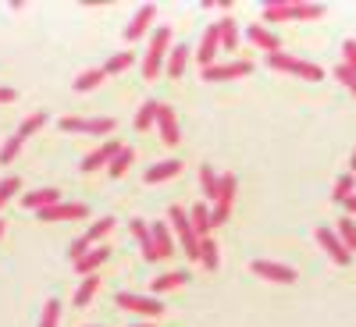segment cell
<instances>
[{
	"mask_svg": "<svg viewBox=\"0 0 356 327\" xmlns=\"http://www.w3.org/2000/svg\"><path fill=\"white\" fill-rule=\"evenodd\" d=\"M267 65L275 72H289V75H300V78H310V82H321L324 78V68L321 65H310V61H300V57L292 53H267Z\"/></svg>",
	"mask_w": 356,
	"mask_h": 327,
	"instance_id": "1",
	"label": "cell"
},
{
	"mask_svg": "<svg viewBox=\"0 0 356 327\" xmlns=\"http://www.w3.org/2000/svg\"><path fill=\"white\" fill-rule=\"evenodd\" d=\"M168 47H171V28H168V25H161L157 33H154L150 50H146V57H143V78H157V75H161Z\"/></svg>",
	"mask_w": 356,
	"mask_h": 327,
	"instance_id": "2",
	"label": "cell"
},
{
	"mask_svg": "<svg viewBox=\"0 0 356 327\" xmlns=\"http://www.w3.org/2000/svg\"><path fill=\"white\" fill-rule=\"evenodd\" d=\"M168 217H171V224H175V231H178V239H182V249H186V256H189V260H200V239H196V231H193V221H189V214L182 210V206H171V210H168Z\"/></svg>",
	"mask_w": 356,
	"mask_h": 327,
	"instance_id": "3",
	"label": "cell"
},
{
	"mask_svg": "<svg viewBox=\"0 0 356 327\" xmlns=\"http://www.w3.org/2000/svg\"><path fill=\"white\" fill-rule=\"evenodd\" d=\"M61 132L107 135V132H114V117H61Z\"/></svg>",
	"mask_w": 356,
	"mask_h": 327,
	"instance_id": "4",
	"label": "cell"
},
{
	"mask_svg": "<svg viewBox=\"0 0 356 327\" xmlns=\"http://www.w3.org/2000/svg\"><path fill=\"white\" fill-rule=\"evenodd\" d=\"M232 203H235V174H221V189H218V199H214V210H211V224H225L228 214H232Z\"/></svg>",
	"mask_w": 356,
	"mask_h": 327,
	"instance_id": "5",
	"label": "cell"
},
{
	"mask_svg": "<svg viewBox=\"0 0 356 327\" xmlns=\"http://www.w3.org/2000/svg\"><path fill=\"white\" fill-rule=\"evenodd\" d=\"M122 310H132V313H143V317H161L164 313V306L154 299V295H132V292H122L114 299Z\"/></svg>",
	"mask_w": 356,
	"mask_h": 327,
	"instance_id": "6",
	"label": "cell"
},
{
	"mask_svg": "<svg viewBox=\"0 0 356 327\" xmlns=\"http://www.w3.org/2000/svg\"><path fill=\"white\" fill-rule=\"evenodd\" d=\"M250 72H253L250 61H228V65L203 68V78H207V82H225V78H243V75H250Z\"/></svg>",
	"mask_w": 356,
	"mask_h": 327,
	"instance_id": "7",
	"label": "cell"
},
{
	"mask_svg": "<svg viewBox=\"0 0 356 327\" xmlns=\"http://www.w3.org/2000/svg\"><path fill=\"white\" fill-rule=\"evenodd\" d=\"M253 274H260V278H267V281H282V285H292L296 278H300L292 267L271 263V260H253Z\"/></svg>",
	"mask_w": 356,
	"mask_h": 327,
	"instance_id": "8",
	"label": "cell"
},
{
	"mask_svg": "<svg viewBox=\"0 0 356 327\" xmlns=\"http://www.w3.org/2000/svg\"><path fill=\"white\" fill-rule=\"evenodd\" d=\"M118 153H122V142H118V139H111V142H104V146H100V150H93V153H89V157H86L79 167H82L86 174H93V171H100L104 164H111Z\"/></svg>",
	"mask_w": 356,
	"mask_h": 327,
	"instance_id": "9",
	"label": "cell"
},
{
	"mask_svg": "<svg viewBox=\"0 0 356 327\" xmlns=\"http://www.w3.org/2000/svg\"><path fill=\"white\" fill-rule=\"evenodd\" d=\"M317 242L324 246V253H328V256H332V260H335L339 267L353 260V253H349V249L342 246V239H339V235H335L332 228H317Z\"/></svg>",
	"mask_w": 356,
	"mask_h": 327,
	"instance_id": "10",
	"label": "cell"
},
{
	"mask_svg": "<svg viewBox=\"0 0 356 327\" xmlns=\"http://www.w3.org/2000/svg\"><path fill=\"white\" fill-rule=\"evenodd\" d=\"M218 50H221V33H218V22L203 33V40H200V50H196V61L203 65V68H211L214 65V57H218Z\"/></svg>",
	"mask_w": 356,
	"mask_h": 327,
	"instance_id": "11",
	"label": "cell"
},
{
	"mask_svg": "<svg viewBox=\"0 0 356 327\" xmlns=\"http://www.w3.org/2000/svg\"><path fill=\"white\" fill-rule=\"evenodd\" d=\"M86 203H57V206H47V210H40V221H79L86 217Z\"/></svg>",
	"mask_w": 356,
	"mask_h": 327,
	"instance_id": "12",
	"label": "cell"
},
{
	"mask_svg": "<svg viewBox=\"0 0 356 327\" xmlns=\"http://www.w3.org/2000/svg\"><path fill=\"white\" fill-rule=\"evenodd\" d=\"M157 132H161V139L168 142V146H178V117H175V110L168 107V103H161L157 107Z\"/></svg>",
	"mask_w": 356,
	"mask_h": 327,
	"instance_id": "13",
	"label": "cell"
},
{
	"mask_svg": "<svg viewBox=\"0 0 356 327\" xmlns=\"http://www.w3.org/2000/svg\"><path fill=\"white\" fill-rule=\"evenodd\" d=\"M154 18H157V8H154V4H143V8L136 11V18L129 22V28H125V40H129V43H136V40L146 33V28H150V22H154Z\"/></svg>",
	"mask_w": 356,
	"mask_h": 327,
	"instance_id": "14",
	"label": "cell"
},
{
	"mask_svg": "<svg viewBox=\"0 0 356 327\" xmlns=\"http://www.w3.org/2000/svg\"><path fill=\"white\" fill-rule=\"evenodd\" d=\"M246 36H250V43H257V47L267 50V53H278V50H282V40L271 33V28H264V25H250Z\"/></svg>",
	"mask_w": 356,
	"mask_h": 327,
	"instance_id": "15",
	"label": "cell"
},
{
	"mask_svg": "<svg viewBox=\"0 0 356 327\" xmlns=\"http://www.w3.org/2000/svg\"><path fill=\"white\" fill-rule=\"evenodd\" d=\"M107 256H111V249H104V246H100V249H89V253H86L82 260H75V271H79L82 278H89V274H97L100 267L107 263Z\"/></svg>",
	"mask_w": 356,
	"mask_h": 327,
	"instance_id": "16",
	"label": "cell"
},
{
	"mask_svg": "<svg viewBox=\"0 0 356 327\" xmlns=\"http://www.w3.org/2000/svg\"><path fill=\"white\" fill-rule=\"evenodd\" d=\"M22 203L29 206V210H47V206L61 203V192H57V189H36V192H25Z\"/></svg>",
	"mask_w": 356,
	"mask_h": 327,
	"instance_id": "17",
	"label": "cell"
},
{
	"mask_svg": "<svg viewBox=\"0 0 356 327\" xmlns=\"http://www.w3.org/2000/svg\"><path fill=\"white\" fill-rule=\"evenodd\" d=\"M189 221H193V231H196V239H211V210H207V203H196L193 210H189Z\"/></svg>",
	"mask_w": 356,
	"mask_h": 327,
	"instance_id": "18",
	"label": "cell"
},
{
	"mask_svg": "<svg viewBox=\"0 0 356 327\" xmlns=\"http://www.w3.org/2000/svg\"><path fill=\"white\" fill-rule=\"evenodd\" d=\"M132 235L139 239V249H143V256L154 263V260H157V249H154V235H150V224H146V221H132Z\"/></svg>",
	"mask_w": 356,
	"mask_h": 327,
	"instance_id": "19",
	"label": "cell"
},
{
	"mask_svg": "<svg viewBox=\"0 0 356 327\" xmlns=\"http://www.w3.org/2000/svg\"><path fill=\"white\" fill-rule=\"evenodd\" d=\"M321 15H324L321 4H285V22H314Z\"/></svg>",
	"mask_w": 356,
	"mask_h": 327,
	"instance_id": "20",
	"label": "cell"
},
{
	"mask_svg": "<svg viewBox=\"0 0 356 327\" xmlns=\"http://www.w3.org/2000/svg\"><path fill=\"white\" fill-rule=\"evenodd\" d=\"M150 235H154V249H157V260H168L171 253H175V239H171V231L157 221L154 228H150Z\"/></svg>",
	"mask_w": 356,
	"mask_h": 327,
	"instance_id": "21",
	"label": "cell"
},
{
	"mask_svg": "<svg viewBox=\"0 0 356 327\" xmlns=\"http://www.w3.org/2000/svg\"><path fill=\"white\" fill-rule=\"evenodd\" d=\"M178 171H182V160H161V164H154L150 171H146V182H150V185L168 182V178H175Z\"/></svg>",
	"mask_w": 356,
	"mask_h": 327,
	"instance_id": "22",
	"label": "cell"
},
{
	"mask_svg": "<svg viewBox=\"0 0 356 327\" xmlns=\"http://www.w3.org/2000/svg\"><path fill=\"white\" fill-rule=\"evenodd\" d=\"M186 65H189V47H171V57H168V75L171 78H182L186 75Z\"/></svg>",
	"mask_w": 356,
	"mask_h": 327,
	"instance_id": "23",
	"label": "cell"
},
{
	"mask_svg": "<svg viewBox=\"0 0 356 327\" xmlns=\"http://www.w3.org/2000/svg\"><path fill=\"white\" fill-rule=\"evenodd\" d=\"M189 281V274L186 271H171V274H161V278H154V295H161V292H171V288H182Z\"/></svg>",
	"mask_w": 356,
	"mask_h": 327,
	"instance_id": "24",
	"label": "cell"
},
{
	"mask_svg": "<svg viewBox=\"0 0 356 327\" xmlns=\"http://www.w3.org/2000/svg\"><path fill=\"white\" fill-rule=\"evenodd\" d=\"M218 33H221V50H235V47H239V25H235V18H221Z\"/></svg>",
	"mask_w": 356,
	"mask_h": 327,
	"instance_id": "25",
	"label": "cell"
},
{
	"mask_svg": "<svg viewBox=\"0 0 356 327\" xmlns=\"http://www.w3.org/2000/svg\"><path fill=\"white\" fill-rule=\"evenodd\" d=\"M200 185H203V196L207 199H218V189H221V174H214L211 164L200 167Z\"/></svg>",
	"mask_w": 356,
	"mask_h": 327,
	"instance_id": "26",
	"label": "cell"
},
{
	"mask_svg": "<svg viewBox=\"0 0 356 327\" xmlns=\"http://www.w3.org/2000/svg\"><path fill=\"white\" fill-rule=\"evenodd\" d=\"M157 100H146L143 107H139V114H136V132H146V128H154L157 125Z\"/></svg>",
	"mask_w": 356,
	"mask_h": 327,
	"instance_id": "27",
	"label": "cell"
},
{
	"mask_svg": "<svg viewBox=\"0 0 356 327\" xmlns=\"http://www.w3.org/2000/svg\"><path fill=\"white\" fill-rule=\"evenodd\" d=\"M97 288H100V278H97V274L82 278V285H79V292H75V306H89V303H93Z\"/></svg>",
	"mask_w": 356,
	"mask_h": 327,
	"instance_id": "28",
	"label": "cell"
},
{
	"mask_svg": "<svg viewBox=\"0 0 356 327\" xmlns=\"http://www.w3.org/2000/svg\"><path fill=\"white\" fill-rule=\"evenodd\" d=\"M104 78H107L104 68H89V72H82V75L75 78V93H89V89H97Z\"/></svg>",
	"mask_w": 356,
	"mask_h": 327,
	"instance_id": "29",
	"label": "cell"
},
{
	"mask_svg": "<svg viewBox=\"0 0 356 327\" xmlns=\"http://www.w3.org/2000/svg\"><path fill=\"white\" fill-rule=\"evenodd\" d=\"M200 263L207 267V271H218L221 256H218V246H214V239H200Z\"/></svg>",
	"mask_w": 356,
	"mask_h": 327,
	"instance_id": "30",
	"label": "cell"
},
{
	"mask_svg": "<svg viewBox=\"0 0 356 327\" xmlns=\"http://www.w3.org/2000/svg\"><path fill=\"white\" fill-rule=\"evenodd\" d=\"M136 160V153H132V146H122V153H118L111 164H107V171H111V178H122L125 171H129V164Z\"/></svg>",
	"mask_w": 356,
	"mask_h": 327,
	"instance_id": "31",
	"label": "cell"
},
{
	"mask_svg": "<svg viewBox=\"0 0 356 327\" xmlns=\"http://www.w3.org/2000/svg\"><path fill=\"white\" fill-rule=\"evenodd\" d=\"M43 125H47V114L40 110V114H33V117H25V121H22V128L15 132V139H22V142H25L29 135H33V132H40Z\"/></svg>",
	"mask_w": 356,
	"mask_h": 327,
	"instance_id": "32",
	"label": "cell"
},
{
	"mask_svg": "<svg viewBox=\"0 0 356 327\" xmlns=\"http://www.w3.org/2000/svg\"><path fill=\"white\" fill-rule=\"evenodd\" d=\"M132 68V50H122V53H114L111 61L104 65V75H118V72H125Z\"/></svg>",
	"mask_w": 356,
	"mask_h": 327,
	"instance_id": "33",
	"label": "cell"
},
{
	"mask_svg": "<svg viewBox=\"0 0 356 327\" xmlns=\"http://www.w3.org/2000/svg\"><path fill=\"white\" fill-rule=\"evenodd\" d=\"M111 228H114V217H100L93 228H89V231L82 235V239H86L89 246H93V242H100V239H104V235H111Z\"/></svg>",
	"mask_w": 356,
	"mask_h": 327,
	"instance_id": "34",
	"label": "cell"
},
{
	"mask_svg": "<svg viewBox=\"0 0 356 327\" xmlns=\"http://www.w3.org/2000/svg\"><path fill=\"white\" fill-rule=\"evenodd\" d=\"M339 239H342V246H346L349 253L356 249V221H353V217H342V221H339Z\"/></svg>",
	"mask_w": 356,
	"mask_h": 327,
	"instance_id": "35",
	"label": "cell"
},
{
	"mask_svg": "<svg viewBox=\"0 0 356 327\" xmlns=\"http://www.w3.org/2000/svg\"><path fill=\"white\" fill-rule=\"evenodd\" d=\"M18 189H22V178H18V174H11V178H4V182H0V210H4L8 199H11Z\"/></svg>",
	"mask_w": 356,
	"mask_h": 327,
	"instance_id": "36",
	"label": "cell"
},
{
	"mask_svg": "<svg viewBox=\"0 0 356 327\" xmlns=\"http://www.w3.org/2000/svg\"><path fill=\"white\" fill-rule=\"evenodd\" d=\"M57 320H61V303H57V299H47L40 327H57Z\"/></svg>",
	"mask_w": 356,
	"mask_h": 327,
	"instance_id": "37",
	"label": "cell"
},
{
	"mask_svg": "<svg viewBox=\"0 0 356 327\" xmlns=\"http://www.w3.org/2000/svg\"><path fill=\"white\" fill-rule=\"evenodd\" d=\"M353 185H356V182H353V174H342L339 182H335V192H332V199H335V203H346V199L353 196Z\"/></svg>",
	"mask_w": 356,
	"mask_h": 327,
	"instance_id": "38",
	"label": "cell"
},
{
	"mask_svg": "<svg viewBox=\"0 0 356 327\" xmlns=\"http://www.w3.org/2000/svg\"><path fill=\"white\" fill-rule=\"evenodd\" d=\"M22 146H25V142H22V139H15V135H11V139H8V142H4V150H0V164H11V160H15V157H18V150H22Z\"/></svg>",
	"mask_w": 356,
	"mask_h": 327,
	"instance_id": "39",
	"label": "cell"
},
{
	"mask_svg": "<svg viewBox=\"0 0 356 327\" xmlns=\"http://www.w3.org/2000/svg\"><path fill=\"white\" fill-rule=\"evenodd\" d=\"M342 65H346L349 72H356V40H346V43H342Z\"/></svg>",
	"mask_w": 356,
	"mask_h": 327,
	"instance_id": "40",
	"label": "cell"
},
{
	"mask_svg": "<svg viewBox=\"0 0 356 327\" xmlns=\"http://www.w3.org/2000/svg\"><path fill=\"white\" fill-rule=\"evenodd\" d=\"M264 22H285V4H267L264 8Z\"/></svg>",
	"mask_w": 356,
	"mask_h": 327,
	"instance_id": "41",
	"label": "cell"
},
{
	"mask_svg": "<svg viewBox=\"0 0 356 327\" xmlns=\"http://www.w3.org/2000/svg\"><path fill=\"white\" fill-rule=\"evenodd\" d=\"M335 78H339L346 89H353V85H356V72H349L346 65H335Z\"/></svg>",
	"mask_w": 356,
	"mask_h": 327,
	"instance_id": "42",
	"label": "cell"
},
{
	"mask_svg": "<svg viewBox=\"0 0 356 327\" xmlns=\"http://www.w3.org/2000/svg\"><path fill=\"white\" fill-rule=\"evenodd\" d=\"M86 253H89V242H86V239H75V242L68 246V256H72V263H75V260H82Z\"/></svg>",
	"mask_w": 356,
	"mask_h": 327,
	"instance_id": "43",
	"label": "cell"
},
{
	"mask_svg": "<svg viewBox=\"0 0 356 327\" xmlns=\"http://www.w3.org/2000/svg\"><path fill=\"white\" fill-rule=\"evenodd\" d=\"M15 100V89H4V85H0V103H11Z\"/></svg>",
	"mask_w": 356,
	"mask_h": 327,
	"instance_id": "44",
	"label": "cell"
},
{
	"mask_svg": "<svg viewBox=\"0 0 356 327\" xmlns=\"http://www.w3.org/2000/svg\"><path fill=\"white\" fill-rule=\"evenodd\" d=\"M346 210H349V214H356V192H353V196L346 199Z\"/></svg>",
	"mask_w": 356,
	"mask_h": 327,
	"instance_id": "45",
	"label": "cell"
},
{
	"mask_svg": "<svg viewBox=\"0 0 356 327\" xmlns=\"http://www.w3.org/2000/svg\"><path fill=\"white\" fill-rule=\"evenodd\" d=\"M349 167H353V174H356V150H353V160H349Z\"/></svg>",
	"mask_w": 356,
	"mask_h": 327,
	"instance_id": "46",
	"label": "cell"
},
{
	"mask_svg": "<svg viewBox=\"0 0 356 327\" xmlns=\"http://www.w3.org/2000/svg\"><path fill=\"white\" fill-rule=\"evenodd\" d=\"M129 327H150V324H129Z\"/></svg>",
	"mask_w": 356,
	"mask_h": 327,
	"instance_id": "47",
	"label": "cell"
},
{
	"mask_svg": "<svg viewBox=\"0 0 356 327\" xmlns=\"http://www.w3.org/2000/svg\"><path fill=\"white\" fill-rule=\"evenodd\" d=\"M0 235H4V221H0Z\"/></svg>",
	"mask_w": 356,
	"mask_h": 327,
	"instance_id": "48",
	"label": "cell"
},
{
	"mask_svg": "<svg viewBox=\"0 0 356 327\" xmlns=\"http://www.w3.org/2000/svg\"><path fill=\"white\" fill-rule=\"evenodd\" d=\"M353 97H356V85H353Z\"/></svg>",
	"mask_w": 356,
	"mask_h": 327,
	"instance_id": "49",
	"label": "cell"
}]
</instances>
